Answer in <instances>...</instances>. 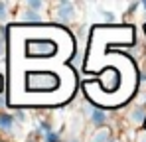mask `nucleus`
I'll return each instance as SVG.
<instances>
[{"label":"nucleus","mask_w":146,"mask_h":142,"mask_svg":"<svg viewBox=\"0 0 146 142\" xmlns=\"http://www.w3.org/2000/svg\"><path fill=\"white\" fill-rule=\"evenodd\" d=\"M51 16L59 24H71L77 20V6L71 0H59L51 8Z\"/></svg>","instance_id":"f257e3e1"},{"label":"nucleus","mask_w":146,"mask_h":142,"mask_svg":"<svg viewBox=\"0 0 146 142\" xmlns=\"http://www.w3.org/2000/svg\"><path fill=\"white\" fill-rule=\"evenodd\" d=\"M57 77L51 75V73H34L30 75V85L34 89H44V91H49V89H55L57 87Z\"/></svg>","instance_id":"f03ea898"},{"label":"nucleus","mask_w":146,"mask_h":142,"mask_svg":"<svg viewBox=\"0 0 146 142\" xmlns=\"http://www.w3.org/2000/svg\"><path fill=\"white\" fill-rule=\"evenodd\" d=\"M28 51L32 55H42V57H48L55 53V44L49 42V40H34L28 44Z\"/></svg>","instance_id":"7ed1b4c3"},{"label":"nucleus","mask_w":146,"mask_h":142,"mask_svg":"<svg viewBox=\"0 0 146 142\" xmlns=\"http://www.w3.org/2000/svg\"><path fill=\"white\" fill-rule=\"evenodd\" d=\"M89 124L93 126V130H99V128H107V124H109V113L105 111V109H101V107H95L93 111H91V115H89Z\"/></svg>","instance_id":"20e7f679"},{"label":"nucleus","mask_w":146,"mask_h":142,"mask_svg":"<svg viewBox=\"0 0 146 142\" xmlns=\"http://www.w3.org/2000/svg\"><path fill=\"white\" fill-rule=\"evenodd\" d=\"M126 120L130 122V124H134V126H142L146 120V105H134V107H130L128 109V113H126Z\"/></svg>","instance_id":"39448f33"},{"label":"nucleus","mask_w":146,"mask_h":142,"mask_svg":"<svg viewBox=\"0 0 146 142\" xmlns=\"http://www.w3.org/2000/svg\"><path fill=\"white\" fill-rule=\"evenodd\" d=\"M18 126L20 124L16 122L14 113H6V111L0 113V132L2 134H14L18 130Z\"/></svg>","instance_id":"423d86ee"},{"label":"nucleus","mask_w":146,"mask_h":142,"mask_svg":"<svg viewBox=\"0 0 146 142\" xmlns=\"http://www.w3.org/2000/svg\"><path fill=\"white\" fill-rule=\"evenodd\" d=\"M87 142H115V132L111 126L107 128H99V130H93L89 134Z\"/></svg>","instance_id":"0eeeda50"},{"label":"nucleus","mask_w":146,"mask_h":142,"mask_svg":"<svg viewBox=\"0 0 146 142\" xmlns=\"http://www.w3.org/2000/svg\"><path fill=\"white\" fill-rule=\"evenodd\" d=\"M18 20L24 24H42L44 22V16H42V12H34V10H30V8L24 6V10L20 12Z\"/></svg>","instance_id":"6e6552de"},{"label":"nucleus","mask_w":146,"mask_h":142,"mask_svg":"<svg viewBox=\"0 0 146 142\" xmlns=\"http://www.w3.org/2000/svg\"><path fill=\"white\" fill-rule=\"evenodd\" d=\"M40 138H44V136H48L49 132H53V126H51V122H49L48 118H40L38 120V124H36V130H34Z\"/></svg>","instance_id":"1a4fd4ad"},{"label":"nucleus","mask_w":146,"mask_h":142,"mask_svg":"<svg viewBox=\"0 0 146 142\" xmlns=\"http://www.w3.org/2000/svg\"><path fill=\"white\" fill-rule=\"evenodd\" d=\"M24 6H26V8H30V10H34V12H42V10L48 8V4H46L44 0H26Z\"/></svg>","instance_id":"9d476101"},{"label":"nucleus","mask_w":146,"mask_h":142,"mask_svg":"<svg viewBox=\"0 0 146 142\" xmlns=\"http://www.w3.org/2000/svg\"><path fill=\"white\" fill-rule=\"evenodd\" d=\"M4 53H6V28L2 26L0 28V59L4 57Z\"/></svg>","instance_id":"9b49d317"},{"label":"nucleus","mask_w":146,"mask_h":142,"mask_svg":"<svg viewBox=\"0 0 146 142\" xmlns=\"http://www.w3.org/2000/svg\"><path fill=\"white\" fill-rule=\"evenodd\" d=\"M8 8H10L8 2H2V0H0V22H2V24L6 22L8 16H10V14H8Z\"/></svg>","instance_id":"f8f14e48"},{"label":"nucleus","mask_w":146,"mask_h":142,"mask_svg":"<svg viewBox=\"0 0 146 142\" xmlns=\"http://www.w3.org/2000/svg\"><path fill=\"white\" fill-rule=\"evenodd\" d=\"M42 140L44 142H63V138H61V134H59L57 130H53V132H49L48 136H44Z\"/></svg>","instance_id":"ddd939ff"},{"label":"nucleus","mask_w":146,"mask_h":142,"mask_svg":"<svg viewBox=\"0 0 146 142\" xmlns=\"http://www.w3.org/2000/svg\"><path fill=\"white\" fill-rule=\"evenodd\" d=\"M14 118H16V122H18V124H24L26 120H28V115H26V111L18 109V111L14 113Z\"/></svg>","instance_id":"4468645a"},{"label":"nucleus","mask_w":146,"mask_h":142,"mask_svg":"<svg viewBox=\"0 0 146 142\" xmlns=\"http://www.w3.org/2000/svg\"><path fill=\"white\" fill-rule=\"evenodd\" d=\"M101 16H103V20L107 24H113L115 22V14L113 12H109V10H101Z\"/></svg>","instance_id":"2eb2a0df"},{"label":"nucleus","mask_w":146,"mask_h":142,"mask_svg":"<svg viewBox=\"0 0 146 142\" xmlns=\"http://www.w3.org/2000/svg\"><path fill=\"white\" fill-rule=\"evenodd\" d=\"M136 10H140V2H132L128 8H126V12H124V16H132Z\"/></svg>","instance_id":"dca6fc26"},{"label":"nucleus","mask_w":146,"mask_h":142,"mask_svg":"<svg viewBox=\"0 0 146 142\" xmlns=\"http://www.w3.org/2000/svg\"><path fill=\"white\" fill-rule=\"evenodd\" d=\"M134 142H146V130H138V132H136Z\"/></svg>","instance_id":"f3484780"},{"label":"nucleus","mask_w":146,"mask_h":142,"mask_svg":"<svg viewBox=\"0 0 146 142\" xmlns=\"http://www.w3.org/2000/svg\"><path fill=\"white\" fill-rule=\"evenodd\" d=\"M26 142H40V136H38L36 132H32V134H28V138H26Z\"/></svg>","instance_id":"a211bd4d"},{"label":"nucleus","mask_w":146,"mask_h":142,"mask_svg":"<svg viewBox=\"0 0 146 142\" xmlns=\"http://www.w3.org/2000/svg\"><path fill=\"white\" fill-rule=\"evenodd\" d=\"M4 107H6V97H4V93H0V113L4 111Z\"/></svg>","instance_id":"6ab92c4d"},{"label":"nucleus","mask_w":146,"mask_h":142,"mask_svg":"<svg viewBox=\"0 0 146 142\" xmlns=\"http://www.w3.org/2000/svg\"><path fill=\"white\" fill-rule=\"evenodd\" d=\"M63 142H83V140L77 138V136H73V138H67V140H63Z\"/></svg>","instance_id":"aec40b11"},{"label":"nucleus","mask_w":146,"mask_h":142,"mask_svg":"<svg viewBox=\"0 0 146 142\" xmlns=\"http://www.w3.org/2000/svg\"><path fill=\"white\" fill-rule=\"evenodd\" d=\"M140 10L146 14V0H142V2H140Z\"/></svg>","instance_id":"412c9836"},{"label":"nucleus","mask_w":146,"mask_h":142,"mask_svg":"<svg viewBox=\"0 0 146 142\" xmlns=\"http://www.w3.org/2000/svg\"><path fill=\"white\" fill-rule=\"evenodd\" d=\"M0 142H8V140H0Z\"/></svg>","instance_id":"4be33fe9"}]
</instances>
